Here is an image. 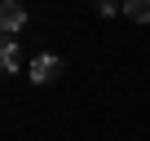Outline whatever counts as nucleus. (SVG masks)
<instances>
[{
  "label": "nucleus",
  "instance_id": "nucleus-1",
  "mask_svg": "<svg viewBox=\"0 0 150 141\" xmlns=\"http://www.w3.org/2000/svg\"><path fill=\"white\" fill-rule=\"evenodd\" d=\"M22 27H27V9L18 5V0H0V31L13 35V31H22Z\"/></svg>",
  "mask_w": 150,
  "mask_h": 141
},
{
  "label": "nucleus",
  "instance_id": "nucleus-2",
  "mask_svg": "<svg viewBox=\"0 0 150 141\" xmlns=\"http://www.w3.org/2000/svg\"><path fill=\"white\" fill-rule=\"evenodd\" d=\"M57 70H62V62H57L53 53H44V57L31 62V80H35V84H53V80H57Z\"/></svg>",
  "mask_w": 150,
  "mask_h": 141
},
{
  "label": "nucleus",
  "instance_id": "nucleus-3",
  "mask_svg": "<svg viewBox=\"0 0 150 141\" xmlns=\"http://www.w3.org/2000/svg\"><path fill=\"white\" fill-rule=\"evenodd\" d=\"M0 70H18V49H13V35L0 31Z\"/></svg>",
  "mask_w": 150,
  "mask_h": 141
},
{
  "label": "nucleus",
  "instance_id": "nucleus-4",
  "mask_svg": "<svg viewBox=\"0 0 150 141\" xmlns=\"http://www.w3.org/2000/svg\"><path fill=\"white\" fill-rule=\"evenodd\" d=\"M124 13L132 22H150V0H124Z\"/></svg>",
  "mask_w": 150,
  "mask_h": 141
},
{
  "label": "nucleus",
  "instance_id": "nucleus-5",
  "mask_svg": "<svg viewBox=\"0 0 150 141\" xmlns=\"http://www.w3.org/2000/svg\"><path fill=\"white\" fill-rule=\"evenodd\" d=\"M93 9H97L102 18H110V13H119L124 5H119V0H93Z\"/></svg>",
  "mask_w": 150,
  "mask_h": 141
}]
</instances>
